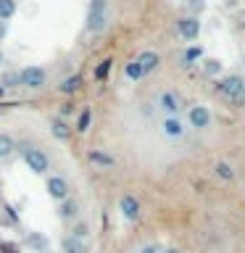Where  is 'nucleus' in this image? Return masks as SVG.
Returning a JSON list of instances; mask_svg holds the SVG:
<instances>
[{"instance_id": "nucleus-1", "label": "nucleus", "mask_w": 245, "mask_h": 253, "mask_svg": "<svg viewBox=\"0 0 245 253\" xmlns=\"http://www.w3.org/2000/svg\"><path fill=\"white\" fill-rule=\"evenodd\" d=\"M243 87H245V77L232 71V74H221L216 77V84H213V90L221 100L227 103H235V106H243Z\"/></svg>"}, {"instance_id": "nucleus-2", "label": "nucleus", "mask_w": 245, "mask_h": 253, "mask_svg": "<svg viewBox=\"0 0 245 253\" xmlns=\"http://www.w3.org/2000/svg\"><path fill=\"white\" fill-rule=\"evenodd\" d=\"M153 106L161 111V116H182V114H185V108H187V103H185V98H182L177 90L163 87V90L156 92Z\"/></svg>"}, {"instance_id": "nucleus-3", "label": "nucleus", "mask_w": 245, "mask_h": 253, "mask_svg": "<svg viewBox=\"0 0 245 253\" xmlns=\"http://www.w3.org/2000/svg\"><path fill=\"white\" fill-rule=\"evenodd\" d=\"M16 150H21V158H24V164L29 166L32 174H47L50 171V158H47L45 150L29 145V142H16Z\"/></svg>"}, {"instance_id": "nucleus-4", "label": "nucleus", "mask_w": 245, "mask_h": 253, "mask_svg": "<svg viewBox=\"0 0 245 253\" xmlns=\"http://www.w3.org/2000/svg\"><path fill=\"white\" fill-rule=\"evenodd\" d=\"M185 122L193 132H208L213 126V111L205 103H193L185 108Z\"/></svg>"}, {"instance_id": "nucleus-5", "label": "nucleus", "mask_w": 245, "mask_h": 253, "mask_svg": "<svg viewBox=\"0 0 245 253\" xmlns=\"http://www.w3.org/2000/svg\"><path fill=\"white\" fill-rule=\"evenodd\" d=\"M158 132H161V137L169 140V142H182L190 134V126L185 122V116H161Z\"/></svg>"}, {"instance_id": "nucleus-6", "label": "nucleus", "mask_w": 245, "mask_h": 253, "mask_svg": "<svg viewBox=\"0 0 245 253\" xmlns=\"http://www.w3.org/2000/svg\"><path fill=\"white\" fill-rule=\"evenodd\" d=\"M19 77H21V90L37 92L47 87V69L40 66V63H29V66L19 69Z\"/></svg>"}, {"instance_id": "nucleus-7", "label": "nucleus", "mask_w": 245, "mask_h": 253, "mask_svg": "<svg viewBox=\"0 0 245 253\" xmlns=\"http://www.w3.org/2000/svg\"><path fill=\"white\" fill-rule=\"evenodd\" d=\"M108 27V0H90L87 8V32L90 35H100Z\"/></svg>"}, {"instance_id": "nucleus-8", "label": "nucleus", "mask_w": 245, "mask_h": 253, "mask_svg": "<svg viewBox=\"0 0 245 253\" xmlns=\"http://www.w3.org/2000/svg\"><path fill=\"white\" fill-rule=\"evenodd\" d=\"M174 32H177V37L182 42L193 45L198 37H201V19L198 16H190V13H182L177 16V21H174Z\"/></svg>"}, {"instance_id": "nucleus-9", "label": "nucleus", "mask_w": 245, "mask_h": 253, "mask_svg": "<svg viewBox=\"0 0 245 253\" xmlns=\"http://www.w3.org/2000/svg\"><path fill=\"white\" fill-rule=\"evenodd\" d=\"M84 158L90 161L92 169H100V171H114L116 166H119V158L111 153L108 148H100V145H95V148H87V153Z\"/></svg>"}, {"instance_id": "nucleus-10", "label": "nucleus", "mask_w": 245, "mask_h": 253, "mask_svg": "<svg viewBox=\"0 0 245 253\" xmlns=\"http://www.w3.org/2000/svg\"><path fill=\"white\" fill-rule=\"evenodd\" d=\"M119 213H122L126 221L137 224V221L142 219V203H140V198L134 195V193H124L122 198H119Z\"/></svg>"}, {"instance_id": "nucleus-11", "label": "nucleus", "mask_w": 245, "mask_h": 253, "mask_svg": "<svg viewBox=\"0 0 245 253\" xmlns=\"http://www.w3.org/2000/svg\"><path fill=\"white\" fill-rule=\"evenodd\" d=\"M45 190H47V195H50V201H55V203L66 201V198L71 195V185H69V179H66V177H61V174H47V179H45Z\"/></svg>"}, {"instance_id": "nucleus-12", "label": "nucleus", "mask_w": 245, "mask_h": 253, "mask_svg": "<svg viewBox=\"0 0 245 253\" xmlns=\"http://www.w3.org/2000/svg\"><path fill=\"white\" fill-rule=\"evenodd\" d=\"M211 177L221 182V185H235L237 182V166L227 158H219V161L211 164Z\"/></svg>"}, {"instance_id": "nucleus-13", "label": "nucleus", "mask_w": 245, "mask_h": 253, "mask_svg": "<svg viewBox=\"0 0 245 253\" xmlns=\"http://www.w3.org/2000/svg\"><path fill=\"white\" fill-rule=\"evenodd\" d=\"M134 58H137V63L142 66V71H145V77L156 74V71L161 69V53H158V50H150V47H148V50H140Z\"/></svg>"}, {"instance_id": "nucleus-14", "label": "nucleus", "mask_w": 245, "mask_h": 253, "mask_svg": "<svg viewBox=\"0 0 245 253\" xmlns=\"http://www.w3.org/2000/svg\"><path fill=\"white\" fill-rule=\"evenodd\" d=\"M82 87H84V77L79 74V71H74V74H66V77H63L61 82L55 84V90H58L61 95H66V98H71V95H77Z\"/></svg>"}, {"instance_id": "nucleus-15", "label": "nucleus", "mask_w": 245, "mask_h": 253, "mask_svg": "<svg viewBox=\"0 0 245 253\" xmlns=\"http://www.w3.org/2000/svg\"><path fill=\"white\" fill-rule=\"evenodd\" d=\"M55 213H58V219L63 221H77L79 219V213H82V206H79L77 198H66V201H61L58 203V209H55Z\"/></svg>"}, {"instance_id": "nucleus-16", "label": "nucleus", "mask_w": 245, "mask_h": 253, "mask_svg": "<svg viewBox=\"0 0 245 253\" xmlns=\"http://www.w3.org/2000/svg\"><path fill=\"white\" fill-rule=\"evenodd\" d=\"M50 134L58 142H69L71 140V134H74V126H71L66 119H61V116H53L50 119Z\"/></svg>"}, {"instance_id": "nucleus-17", "label": "nucleus", "mask_w": 245, "mask_h": 253, "mask_svg": "<svg viewBox=\"0 0 245 253\" xmlns=\"http://www.w3.org/2000/svg\"><path fill=\"white\" fill-rule=\"evenodd\" d=\"M0 84H3V90L5 92H16V90H21V77H19V69H3L0 71Z\"/></svg>"}, {"instance_id": "nucleus-18", "label": "nucleus", "mask_w": 245, "mask_h": 253, "mask_svg": "<svg viewBox=\"0 0 245 253\" xmlns=\"http://www.w3.org/2000/svg\"><path fill=\"white\" fill-rule=\"evenodd\" d=\"M201 61H203V47L201 45H187L185 50H182V55H179V63L185 69L195 66V63H201Z\"/></svg>"}, {"instance_id": "nucleus-19", "label": "nucleus", "mask_w": 245, "mask_h": 253, "mask_svg": "<svg viewBox=\"0 0 245 253\" xmlns=\"http://www.w3.org/2000/svg\"><path fill=\"white\" fill-rule=\"evenodd\" d=\"M124 79H126V82H132V84H137V82H142V79H148L145 71H142V66L137 63V58H129V61L124 63Z\"/></svg>"}, {"instance_id": "nucleus-20", "label": "nucleus", "mask_w": 245, "mask_h": 253, "mask_svg": "<svg viewBox=\"0 0 245 253\" xmlns=\"http://www.w3.org/2000/svg\"><path fill=\"white\" fill-rule=\"evenodd\" d=\"M90 126H92V108L84 106L77 114V119H74V132L77 134H87V132H90Z\"/></svg>"}, {"instance_id": "nucleus-21", "label": "nucleus", "mask_w": 245, "mask_h": 253, "mask_svg": "<svg viewBox=\"0 0 245 253\" xmlns=\"http://www.w3.org/2000/svg\"><path fill=\"white\" fill-rule=\"evenodd\" d=\"M111 69H114V58H103V61H98V66L92 69V79H95V82H106L108 74H111Z\"/></svg>"}, {"instance_id": "nucleus-22", "label": "nucleus", "mask_w": 245, "mask_h": 253, "mask_svg": "<svg viewBox=\"0 0 245 253\" xmlns=\"http://www.w3.org/2000/svg\"><path fill=\"white\" fill-rule=\"evenodd\" d=\"M16 153V140L11 134L0 132V161H5V158H11Z\"/></svg>"}, {"instance_id": "nucleus-23", "label": "nucleus", "mask_w": 245, "mask_h": 253, "mask_svg": "<svg viewBox=\"0 0 245 253\" xmlns=\"http://www.w3.org/2000/svg\"><path fill=\"white\" fill-rule=\"evenodd\" d=\"M16 11H19V0H0V19L11 21Z\"/></svg>"}, {"instance_id": "nucleus-24", "label": "nucleus", "mask_w": 245, "mask_h": 253, "mask_svg": "<svg viewBox=\"0 0 245 253\" xmlns=\"http://www.w3.org/2000/svg\"><path fill=\"white\" fill-rule=\"evenodd\" d=\"M27 245L32 251H37V253H42L47 248V240H45V235H40V232H29L27 235Z\"/></svg>"}, {"instance_id": "nucleus-25", "label": "nucleus", "mask_w": 245, "mask_h": 253, "mask_svg": "<svg viewBox=\"0 0 245 253\" xmlns=\"http://www.w3.org/2000/svg\"><path fill=\"white\" fill-rule=\"evenodd\" d=\"M201 66H203L205 77H219L221 74V61H216V58H203Z\"/></svg>"}, {"instance_id": "nucleus-26", "label": "nucleus", "mask_w": 245, "mask_h": 253, "mask_svg": "<svg viewBox=\"0 0 245 253\" xmlns=\"http://www.w3.org/2000/svg\"><path fill=\"white\" fill-rule=\"evenodd\" d=\"M69 232H71V237H77V240H84V237L90 235V224L77 219V221H71V229H69Z\"/></svg>"}, {"instance_id": "nucleus-27", "label": "nucleus", "mask_w": 245, "mask_h": 253, "mask_svg": "<svg viewBox=\"0 0 245 253\" xmlns=\"http://www.w3.org/2000/svg\"><path fill=\"white\" fill-rule=\"evenodd\" d=\"M61 248H63V253H82V251H84V245L79 243L77 237H66V240H63V245H61Z\"/></svg>"}, {"instance_id": "nucleus-28", "label": "nucleus", "mask_w": 245, "mask_h": 253, "mask_svg": "<svg viewBox=\"0 0 245 253\" xmlns=\"http://www.w3.org/2000/svg\"><path fill=\"white\" fill-rule=\"evenodd\" d=\"M203 8H205L203 0H187V3H185V13H190V16H201Z\"/></svg>"}, {"instance_id": "nucleus-29", "label": "nucleus", "mask_w": 245, "mask_h": 253, "mask_svg": "<svg viewBox=\"0 0 245 253\" xmlns=\"http://www.w3.org/2000/svg\"><path fill=\"white\" fill-rule=\"evenodd\" d=\"M3 213H5V221H8V224H11V227H16V224H19V221H21V216H19V213H16V209H13L11 203H5V206H3Z\"/></svg>"}, {"instance_id": "nucleus-30", "label": "nucleus", "mask_w": 245, "mask_h": 253, "mask_svg": "<svg viewBox=\"0 0 245 253\" xmlns=\"http://www.w3.org/2000/svg\"><path fill=\"white\" fill-rule=\"evenodd\" d=\"M74 114H77V103H74V100H66V103L61 106V111H58V116L66 119V122H69V119L74 116Z\"/></svg>"}, {"instance_id": "nucleus-31", "label": "nucleus", "mask_w": 245, "mask_h": 253, "mask_svg": "<svg viewBox=\"0 0 245 253\" xmlns=\"http://www.w3.org/2000/svg\"><path fill=\"white\" fill-rule=\"evenodd\" d=\"M19 243H5V240H0V253H19Z\"/></svg>"}, {"instance_id": "nucleus-32", "label": "nucleus", "mask_w": 245, "mask_h": 253, "mask_svg": "<svg viewBox=\"0 0 245 253\" xmlns=\"http://www.w3.org/2000/svg\"><path fill=\"white\" fill-rule=\"evenodd\" d=\"M8 29H11V27H8V21H3V19H0V42H5V37H8Z\"/></svg>"}, {"instance_id": "nucleus-33", "label": "nucleus", "mask_w": 245, "mask_h": 253, "mask_svg": "<svg viewBox=\"0 0 245 253\" xmlns=\"http://www.w3.org/2000/svg\"><path fill=\"white\" fill-rule=\"evenodd\" d=\"M140 253H158V248H156V245H145V248H142Z\"/></svg>"}, {"instance_id": "nucleus-34", "label": "nucleus", "mask_w": 245, "mask_h": 253, "mask_svg": "<svg viewBox=\"0 0 245 253\" xmlns=\"http://www.w3.org/2000/svg\"><path fill=\"white\" fill-rule=\"evenodd\" d=\"M5 63H8V58H5V53H3V47H0V69H5Z\"/></svg>"}, {"instance_id": "nucleus-35", "label": "nucleus", "mask_w": 245, "mask_h": 253, "mask_svg": "<svg viewBox=\"0 0 245 253\" xmlns=\"http://www.w3.org/2000/svg\"><path fill=\"white\" fill-rule=\"evenodd\" d=\"M5 95H8V92L3 90V84H0V98H5Z\"/></svg>"}, {"instance_id": "nucleus-36", "label": "nucleus", "mask_w": 245, "mask_h": 253, "mask_svg": "<svg viewBox=\"0 0 245 253\" xmlns=\"http://www.w3.org/2000/svg\"><path fill=\"white\" fill-rule=\"evenodd\" d=\"M163 253H179V251H174V248H169V251H163Z\"/></svg>"}, {"instance_id": "nucleus-37", "label": "nucleus", "mask_w": 245, "mask_h": 253, "mask_svg": "<svg viewBox=\"0 0 245 253\" xmlns=\"http://www.w3.org/2000/svg\"><path fill=\"white\" fill-rule=\"evenodd\" d=\"M243 106H245V87H243Z\"/></svg>"}, {"instance_id": "nucleus-38", "label": "nucleus", "mask_w": 245, "mask_h": 253, "mask_svg": "<svg viewBox=\"0 0 245 253\" xmlns=\"http://www.w3.org/2000/svg\"><path fill=\"white\" fill-rule=\"evenodd\" d=\"M243 66H245V58H243Z\"/></svg>"}]
</instances>
